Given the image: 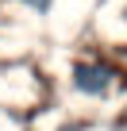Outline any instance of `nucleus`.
<instances>
[{
  "label": "nucleus",
  "mask_w": 127,
  "mask_h": 131,
  "mask_svg": "<svg viewBox=\"0 0 127 131\" xmlns=\"http://www.w3.org/2000/svg\"><path fill=\"white\" fill-rule=\"evenodd\" d=\"M73 89H81L89 96H104L112 89V70L100 62H77L73 66Z\"/></svg>",
  "instance_id": "1"
},
{
  "label": "nucleus",
  "mask_w": 127,
  "mask_h": 131,
  "mask_svg": "<svg viewBox=\"0 0 127 131\" xmlns=\"http://www.w3.org/2000/svg\"><path fill=\"white\" fill-rule=\"evenodd\" d=\"M23 4L35 8V12H46V8H50V0H23Z\"/></svg>",
  "instance_id": "2"
},
{
  "label": "nucleus",
  "mask_w": 127,
  "mask_h": 131,
  "mask_svg": "<svg viewBox=\"0 0 127 131\" xmlns=\"http://www.w3.org/2000/svg\"><path fill=\"white\" fill-rule=\"evenodd\" d=\"M123 19H127V8H123Z\"/></svg>",
  "instance_id": "3"
}]
</instances>
